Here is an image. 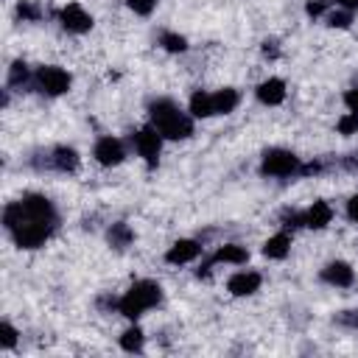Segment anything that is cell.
Instances as JSON below:
<instances>
[{"instance_id": "cell-18", "label": "cell", "mask_w": 358, "mask_h": 358, "mask_svg": "<svg viewBox=\"0 0 358 358\" xmlns=\"http://www.w3.org/2000/svg\"><path fill=\"white\" fill-rule=\"evenodd\" d=\"M291 246H294V232L288 229H277L274 235H268L263 241V257L266 260H285L291 255Z\"/></svg>"}, {"instance_id": "cell-13", "label": "cell", "mask_w": 358, "mask_h": 358, "mask_svg": "<svg viewBox=\"0 0 358 358\" xmlns=\"http://www.w3.org/2000/svg\"><path fill=\"white\" fill-rule=\"evenodd\" d=\"M260 288H263V274L257 268H238L227 277V294L235 299L255 296Z\"/></svg>"}, {"instance_id": "cell-7", "label": "cell", "mask_w": 358, "mask_h": 358, "mask_svg": "<svg viewBox=\"0 0 358 358\" xmlns=\"http://www.w3.org/2000/svg\"><path fill=\"white\" fill-rule=\"evenodd\" d=\"M70 90H73L70 70H64L59 64H39L34 70V92H39L45 98H62Z\"/></svg>"}, {"instance_id": "cell-33", "label": "cell", "mask_w": 358, "mask_h": 358, "mask_svg": "<svg viewBox=\"0 0 358 358\" xmlns=\"http://www.w3.org/2000/svg\"><path fill=\"white\" fill-rule=\"evenodd\" d=\"M336 171H344V173H358V151H347V154L336 157Z\"/></svg>"}, {"instance_id": "cell-9", "label": "cell", "mask_w": 358, "mask_h": 358, "mask_svg": "<svg viewBox=\"0 0 358 358\" xmlns=\"http://www.w3.org/2000/svg\"><path fill=\"white\" fill-rule=\"evenodd\" d=\"M56 22L62 31L73 34V36H84L95 28V17L81 6V3H64L59 11H56Z\"/></svg>"}, {"instance_id": "cell-5", "label": "cell", "mask_w": 358, "mask_h": 358, "mask_svg": "<svg viewBox=\"0 0 358 358\" xmlns=\"http://www.w3.org/2000/svg\"><path fill=\"white\" fill-rule=\"evenodd\" d=\"M299 171H302V157L285 145H271L260 154V162H257V173L263 179H299Z\"/></svg>"}, {"instance_id": "cell-17", "label": "cell", "mask_w": 358, "mask_h": 358, "mask_svg": "<svg viewBox=\"0 0 358 358\" xmlns=\"http://www.w3.org/2000/svg\"><path fill=\"white\" fill-rule=\"evenodd\" d=\"M333 215H336L333 204L327 199H316V201H310L305 207V229L322 232V229H327L333 224Z\"/></svg>"}, {"instance_id": "cell-34", "label": "cell", "mask_w": 358, "mask_h": 358, "mask_svg": "<svg viewBox=\"0 0 358 358\" xmlns=\"http://www.w3.org/2000/svg\"><path fill=\"white\" fill-rule=\"evenodd\" d=\"M341 103H344L347 112H358V84H352L341 92Z\"/></svg>"}, {"instance_id": "cell-3", "label": "cell", "mask_w": 358, "mask_h": 358, "mask_svg": "<svg viewBox=\"0 0 358 358\" xmlns=\"http://www.w3.org/2000/svg\"><path fill=\"white\" fill-rule=\"evenodd\" d=\"M162 299H165L162 282H159V280H151V277H140V280H134V282L117 296V313H120L126 322H140L148 310L159 308Z\"/></svg>"}, {"instance_id": "cell-23", "label": "cell", "mask_w": 358, "mask_h": 358, "mask_svg": "<svg viewBox=\"0 0 358 358\" xmlns=\"http://www.w3.org/2000/svg\"><path fill=\"white\" fill-rule=\"evenodd\" d=\"M42 17H45V8L39 0H17V6H14L17 22H39Z\"/></svg>"}, {"instance_id": "cell-22", "label": "cell", "mask_w": 358, "mask_h": 358, "mask_svg": "<svg viewBox=\"0 0 358 358\" xmlns=\"http://www.w3.org/2000/svg\"><path fill=\"white\" fill-rule=\"evenodd\" d=\"M187 112H190L196 120H210V117H215L213 92H210V90H193L190 98H187Z\"/></svg>"}, {"instance_id": "cell-19", "label": "cell", "mask_w": 358, "mask_h": 358, "mask_svg": "<svg viewBox=\"0 0 358 358\" xmlns=\"http://www.w3.org/2000/svg\"><path fill=\"white\" fill-rule=\"evenodd\" d=\"M238 106H241V90H238V87H218V90H213V109H215V117L232 115Z\"/></svg>"}, {"instance_id": "cell-11", "label": "cell", "mask_w": 358, "mask_h": 358, "mask_svg": "<svg viewBox=\"0 0 358 358\" xmlns=\"http://www.w3.org/2000/svg\"><path fill=\"white\" fill-rule=\"evenodd\" d=\"M204 246L207 243L201 238H179L165 249L162 260L168 266H190V263H199L204 257Z\"/></svg>"}, {"instance_id": "cell-27", "label": "cell", "mask_w": 358, "mask_h": 358, "mask_svg": "<svg viewBox=\"0 0 358 358\" xmlns=\"http://www.w3.org/2000/svg\"><path fill=\"white\" fill-rule=\"evenodd\" d=\"M333 324L341 327V330L358 333V308H344V310H338V313L333 316Z\"/></svg>"}, {"instance_id": "cell-20", "label": "cell", "mask_w": 358, "mask_h": 358, "mask_svg": "<svg viewBox=\"0 0 358 358\" xmlns=\"http://www.w3.org/2000/svg\"><path fill=\"white\" fill-rule=\"evenodd\" d=\"M117 347L129 355H140L145 352V330L137 324V322H129V327L117 336Z\"/></svg>"}, {"instance_id": "cell-21", "label": "cell", "mask_w": 358, "mask_h": 358, "mask_svg": "<svg viewBox=\"0 0 358 358\" xmlns=\"http://www.w3.org/2000/svg\"><path fill=\"white\" fill-rule=\"evenodd\" d=\"M157 48L165 50V53H171V56H182V53L190 50V39H187L185 34H179V31L162 28V31L157 34Z\"/></svg>"}, {"instance_id": "cell-15", "label": "cell", "mask_w": 358, "mask_h": 358, "mask_svg": "<svg viewBox=\"0 0 358 358\" xmlns=\"http://www.w3.org/2000/svg\"><path fill=\"white\" fill-rule=\"evenodd\" d=\"M103 241H106V246H109L112 252H129V249L134 246V241H137V232H134V227H131L129 221L117 218V221L106 224Z\"/></svg>"}, {"instance_id": "cell-36", "label": "cell", "mask_w": 358, "mask_h": 358, "mask_svg": "<svg viewBox=\"0 0 358 358\" xmlns=\"http://www.w3.org/2000/svg\"><path fill=\"white\" fill-rule=\"evenodd\" d=\"M333 6H341V8L352 11V14H358V0H333Z\"/></svg>"}, {"instance_id": "cell-6", "label": "cell", "mask_w": 358, "mask_h": 358, "mask_svg": "<svg viewBox=\"0 0 358 358\" xmlns=\"http://www.w3.org/2000/svg\"><path fill=\"white\" fill-rule=\"evenodd\" d=\"M249 257H252V255H249V249H246L243 243H235V241L218 243L210 255H204V257L199 260V266L193 268V274H196V280H210V274H213L215 266H221V263H227V266H246Z\"/></svg>"}, {"instance_id": "cell-28", "label": "cell", "mask_w": 358, "mask_h": 358, "mask_svg": "<svg viewBox=\"0 0 358 358\" xmlns=\"http://www.w3.org/2000/svg\"><path fill=\"white\" fill-rule=\"evenodd\" d=\"M333 8V0H305V17L308 20H324V14Z\"/></svg>"}, {"instance_id": "cell-16", "label": "cell", "mask_w": 358, "mask_h": 358, "mask_svg": "<svg viewBox=\"0 0 358 358\" xmlns=\"http://www.w3.org/2000/svg\"><path fill=\"white\" fill-rule=\"evenodd\" d=\"M34 70L25 59H14L6 70V87L11 92H34Z\"/></svg>"}, {"instance_id": "cell-4", "label": "cell", "mask_w": 358, "mask_h": 358, "mask_svg": "<svg viewBox=\"0 0 358 358\" xmlns=\"http://www.w3.org/2000/svg\"><path fill=\"white\" fill-rule=\"evenodd\" d=\"M25 165L36 173H59L76 176L81 171V151L70 143H53L48 148H36L25 157Z\"/></svg>"}, {"instance_id": "cell-24", "label": "cell", "mask_w": 358, "mask_h": 358, "mask_svg": "<svg viewBox=\"0 0 358 358\" xmlns=\"http://www.w3.org/2000/svg\"><path fill=\"white\" fill-rule=\"evenodd\" d=\"M322 22H324L327 28H333V31H350L352 22H355V14L347 11V8H341V6H333V8L324 14Z\"/></svg>"}, {"instance_id": "cell-35", "label": "cell", "mask_w": 358, "mask_h": 358, "mask_svg": "<svg viewBox=\"0 0 358 358\" xmlns=\"http://www.w3.org/2000/svg\"><path fill=\"white\" fill-rule=\"evenodd\" d=\"M344 215L352 227H358V193H352L347 201H344Z\"/></svg>"}, {"instance_id": "cell-14", "label": "cell", "mask_w": 358, "mask_h": 358, "mask_svg": "<svg viewBox=\"0 0 358 358\" xmlns=\"http://www.w3.org/2000/svg\"><path fill=\"white\" fill-rule=\"evenodd\" d=\"M288 95V84L280 76H266L263 81L255 84V101L263 106H280Z\"/></svg>"}, {"instance_id": "cell-29", "label": "cell", "mask_w": 358, "mask_h": 358, "mask_svg": "<svg viewBox=\"0 0 358 358\" xmlns=\"http://www.w3.org/2000/svg\"><path fill=\"white\" fill-rule=\"evenodd\" d=\"M336 131L344 134V137L358 134V112H344V115L336 120Z\"/></svg>"}, {"instance_id": "cell-37", "label": "cell", "mask_w": 358, "mask_h": 358, "mask_svg": "<svg viewBox=\"0 0 358 358\" xmlns=\"http://www.w3.org/2000/svg\"><path fill=\"white\" fill-rule=\"evenodd\" d=\"M8 103H11V90L3 87V90H0V109H8Z\"/></svg>"}, {"instance_id": "cell-10", "label": "cell", "mask_w": 358, "mask_h": 358, "mask_svg": "<svg viewBox=\"0 0 358 358\" xmlns=\"http://www.w3.org/2000/svg\"><path fill=\"white\" fill-rule=\"evenodd\" d=\"M126 157H129V145H126V140H120L115 134H101L92 143V159L101 168H117L126 162Z\"/></svg>"}, {"instance_id": "cell-26", "label": "cell", "mask_w": 358, "mask_h": 358, "mask_svg": "<svg viewBox=\"0 0 358 358\" xmlns=\"http://www.w3.org/2000/svg\"><path fill=\"white\" fill-rule=\"evenodd\" d=\"M17 341H20V330H17L8 319H3V322H0V350L8 352V350L17 347Z\"/></svg>"}, {"instance_id": "cell-38", "label": "cell", "mask_w": 358, "mask_h": 358, "mask_svg": "<svg viewBox=\"0 0 358 358\" xmlns=\"http://www.w3.org/2000/svg\"><path fill=\"white\" fill-rule=\"evenodd\" d=\"M352 84H358V76H355V81H352Z\"/></svg>"}, {"instance_id": "cell-30", "label": "cell", "mask_w": 358, "mask_h": 358, "mask_svg": "<svg viewBox=\"0 0 358 358\" xmlns=\"http://www.w3.org/2000/svg\"><path fill=\"white\" fill-rule=\"evenodd\" d=\"M260 53H263V59L277 62V59L282 56V45H280V39H277V36H266V39L260 42Z\"/></svg>"}, {"instance_id": "cell-1", "label": "cell", "mask_w": 358, "mask_h": 358, "mask_svg": "<svg viewBox=\"0 0 358 358\" xmlns=\"http://www.w3.org/2000/svg\"><path fill=\"white\" fill-rule=\"evenodd\" d=\"M59 227H62V213L56 201L45 193L28 190L3 207V229L11 238V243L22 252H36L45 243H50Z\"/></svg>"}, {"instance_id": "cell-31", "label": "cell", "mask_w": 358, "mask_h": 358, "mask_svg": "<svg viewBox=\"0 0 358 358\" xmlns=\"http://www.w3.org/2000/svg\"><path fill=\"white\" fill-rule=\"evenodd\" d=\"M117 296H120V294L103 291V294L95 296V308H98L101 313H117Z\"/></svg>"}, {"instance_id": "cell-2", "label": "cell", "mask_w": 358, "mask_h": 358, "mask_svg": "<svg viewBox=\"0 0 358 358\" xmlns=\"http://www.w3.org/2000/svg\"><path fill=\"white\" fill-rule=\"evenodd\" d=\"M148 112V123L165 137V143H179V140H190L196 131V117L187 112V106H179V101L168 98V95H154L145 103Z\"/></svg>"}, {"instance_id": "cell-32", "label": "cell", "mask_w": 358, "mask_h": 358, "mask_svg": "<svg viewBox=\"0 0 358 358\" xmlns=\"http://www.w3.org/2000/svg\"><path fill=\"white\" fill-rule=\"evenodd\" d=\"M123 3H126V8H129L131 14H137V17H151L154 8H157V0H123Z\"/></svg>"}, {"instance_id": "cell-39", "label": "cell", "mask_w": 358, "mask_h": 358, "mask_svg": "<svg viewBox=\"0 0 358 358\" xmlns=\"http://www.w3.org/2000/svg\"><path fill=\"white\" fill-rule=\"evenodd\" d=\"M355 246H358V243H355Z\"/></svg>"}, {"instance_id": "cell-12", "label": "cell", "mask_w": 358, "mask_h": 358, "mask_svg": "<svg viewBox=\"0 0 358 358\" xmlns=\"http://www.w3.org/2000/svg\"><path fill=\"white\" fill-rule=\"evenodd\" d=\"M319 282L327 285V288H352L355 285V266L350 260H341V257H333L327 260L322 268H319Z\"/></svg>"}, {"instance_id": "cell-25", "label": "cell", "mask_w": 358, "mask_h": 358, "mask_svg": "<svg viewBox=\"0 0 358 358\" xmlns=\"http://www.w3.org/2000/svg\"><path fill=\"white\" fill-rule=\"evenodd\" d=\"M277 227L280 229H288V232L305 229V210H299V207H282L277 213Z\"/></svg>"}, {"instance_id": "cell-8", "label": "cell", "mask_w": 358, "mask_h": 358, "mask_svg": "<svg viewBox=\"0 0 358 358\" xmlns=\"http://www.w3.org/2000/svg\"><path fill=\"white\" fill-rule=\"evenodd\" d=\"M129 143H131V148H134V154L143 159V165L148 168V171H154L157 165H159V157H162V145H165V137L151 126V123H145V126H140V129H134L131 134H129Z\"/></svg>"}]
</instances>
